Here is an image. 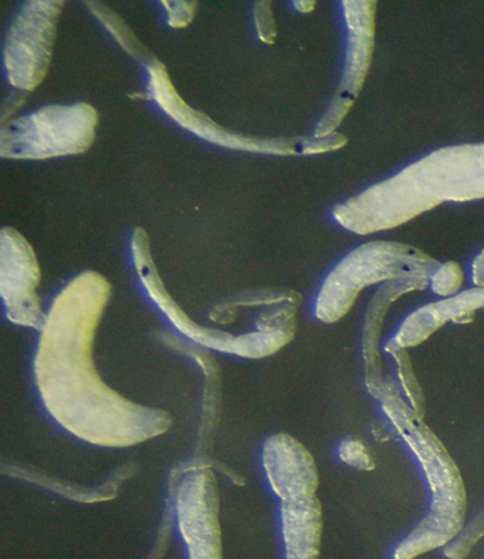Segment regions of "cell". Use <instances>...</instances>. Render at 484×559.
<instances>
[{
	"instance_id": "cell-1",
	"label": "cell",
	"mask_w": 484,
	"mask_h": 559,
	"mask_svg": "<svg viewBox=\"0 0 484 559\" xmlns=\"http://www.w3.org/2000/svg\"><path fill=\"white\" fill-rule=\"evenodd\" d=\"M103 274L84 272L55 298L33 361L40 400L61 428L94 447L121 449L168 432L173 418L111 390L94 365V340L110 301Z\"/></svg>"
},
{
	"instance_id": "cell-2",
	"label": "cell",
	"mask_w": 484,
	"mask_h": 559,
	"mask_svg": "<svg viewBox=\"0 0 484 559\" xmlns=\"http://www.w3.org/2000/svg\"><path fill=\"white\" fill-rule=\"evenodd\" d=\"M484 199V142L446 146L332 211L361 236L396 229L445 202Z\"/></svg>"
},
{
	"instance_id": "cell-3",
	"label": "cell",
	"mask_w": 484,
	"mask_h": 559,
	"mask_svg": "<svg viewBox=\"0 0 484 559\" xmlns=\"http://www.w3.org/2000/svg\"><path fill=\"white\" fill-rule=\"evenodd\" d=\"M382 409L398 433L414 452L428 480L432 503L428 515L403 538L393 551V559H415L457 539L467 519V489L459 467L448 450L408 405L393 382H386Z\"/></svg>"
},
{
	"instance_id": "cell-4",
	"label": "cell",
	"mask_w": 484,
	"mask_h": 559,
	"mask_svg": "<svg viewBox=\"0 0 484 559\" xmlns=\"http://www.w3.org/2000/svg\"><path fill=\"white\" fill-rule=\"evenodd\" d=\"M440 264L424 250L398 241H369L341 260L317 296L315 312L326 324L349 314L364 288L396 280L432 277Z\"/></svg>"
},
{
	"instance_id": "cell-5",
	"label": "cell",
	"mask_w": 484,
	"mask_h": 559,
	"mask_svg": "<svg viewBox=\"0 0 484 559\" xmlns=\"http://www.w3.org/2000/svg\"><path fill=\"white\" fill-rule=\"evenodd\" d=\"M98 112L90 104L47 106L9 121L0 131V156L43 160L83 154L96 139Z\"/></svg>"
},
{
	"instance_id": "cell-6",
	"label": "cell",
	"mask_w": 484,
	"mask_h": 559,
	"mask_svg": "<svg viewBox=\"0 0 484 559\" xmlns=\"http://www.w3.org/2000/svg\"><path fill=\"white\" fill-rule=\"evenodd\" d=\"M132 258L135 269L145 292L151 300L160 307L166 319L173 322L180 334L187 336L192 343L217 353L232 354L236 357L260 359L276 354L278 350L292 343L296 330H260L249 331L244 334H232L226 331L209 329L197 324L189 319L187 312L178 306V302L170 297L168 290L161 280L158 270L155 267L153 255H151L149 234L141 227H137L131 241Z\"/></svg>"
},
{
	"instance_id": "cell-7",
	"label": "cell",
	"mask_w": 484,
	"mask_h": 559,
	"mask_svg": "<svg viewBox=\"0 0 484 559\" xmlns=\"http://www.w3.org/2000/svg\"><path fill=\"white\" fill-rule=\"evenodd\" d=\"M149 98H153L161 110L185 130L193 132L199 139L223 146V148L269 155H317L344 148L349 142L346 136L340 132L322 136V139L311 136V139L296 140H262L234 134L216 124L206 114L193 110L191 106H188L175 90L168 71L161 61L155 60L154 63L149 64Z\"/></svg>"
},
{
	"instance_id": "cell-8",
	"label": "cell",
	"mask_w": 484,
	"mask_h": 559,
	"mask_svg": "<svg viewBox=\"0 0 484 559\" xmlns=\"http://www.w3.org/2000/svg\"><path fill=\"white\" fill-rule=\"evenodd\" d=\"M64 2H27L13 19L4 43V69L9 83L22 92H33L46 79Z\"/></svg>"
},
{
	"instance_id": "cell-9",
	"label": "cell",
	"mask_w": 484,
	"mask_h": 559,
	"mask_svg": "<svg viewBox=\"0 0 484 559\" xmlns=\"http://www.w3.org/2000/svg\"><path fill=\"white\" fill-rule=\"evenodd\" d=\"M213 467L197 461L185 464L175 513L189 559H223L220 520V486Z\"/></svg>"
},
{
	"instance_id": "cell-10",
	"label": "cell",
	"mask_w": 484,
	"mask_h": 559,
	"mask_svg": "<svg viewBox=\"0 0 484 559\" xmlns=\"http://www.w3.org/2000/svg\"><path fill=\"white\" fill-rule=\"evenodd\" d=\"M346 22V56L343 79L332 99L329 111L321 118L315 136L322 139L335 134L337 128L349 116L371 69L375 47V12L377 2L371 0H344Z\"/></svg>"
},
{
	"instance_id": "cell-11",
	"label": "cell",
	"mask_w": 484,
	"mask_h": 559,
	"mask_svg": "<svg viewBox=\"0 0 484 559\" xmlns=\"http://www.w3.org/2000/svg\"><path fill=\"white\" fill-rule=\"evenodd\" d=\"M40 278L39 262L31 243L17 230L3 227L0 231V296L4 314L12 324L39 333L47 319L37 296Z\"/></svg>"
},
{
	"instance_id": "cell-12",
	"label": "cell",
	"mask_w": 484,
	"mask_h": 559,
	"mask_svg": "<svg viewBox=\"0 0 484 559\" xmlns=\"http://www.w3.org/2000/svg\"><path fill=\"white\" fill-rule=\"evenodd\" d=\"M262 463L280 503L316 497L320 478L315 457L293 436L278 433L265 439Z\"/></svg>"
},
{
	"instance_id": "cell-13",
	"label": "cell",
	"mask_w": 484,
	"mask_h": 559,
	"mask_svg": "<svg viewBox=\"0 0 484 559\" xmlns=\"http://www.w3.org/2000/svg\"><path fill=\"white\" fill-rule=\"evenodd\" d=\"M484 308V287L472 288L442 301L430 302L412 312L396 336L403 348L417 347L448 322L468 324Z\"/></svg>"
},
{
	"instance_id": "cell-14",
	"label": "cell",
	"mask_w": 484,
	"mask_h": 559,
	"mask_svg": "<svg viewBox=\"0 0 484 559\" xmlns=\"http://www.w3.org/2000/svg\"><path fill=\"white\" fill-rule=\"evenodd\" d=\"M429 284L430 278L428 277L396 280V282L387 283L369 302L364 324L363 355L368 391L377 400L381 397L383 386H386V382L382 381L381 354H379L381 344L379 343H381L383 320H386L389 307L408 293L425 290Z\"/></svg>"
},
{
	"instance_id": "cell-15",
	"label": "cell",
	"mask_w": 484,
	"mask_h": 559,
	"mask_svg": "<svg viewBox=\"0 0 484 559\" xmlns=\"http://www.w3.org/2000/svg\"><path fill=\"white\" fill-rule=\"evenodd\" d=\"M286 559H320L322 507L317 497L280 503Z\"/></svg>"
},
{
	"instance_id": "cell-16",
	"label": "cell",
	"mask_w": 484,
	"mask_h": 559,
	"mask_svg": "<svg viewBox=\"0 0 484 559\" xmlns=\"http://www.w3.org/2000/svg\"><path fill=\"white\" fill-rule=\"evenodd\" d=\"M2 472L4 475L22 478V480L31 481L33 485L43 487V489L54 491L56 495L66 497V499L90 504L116 499L122 483L134 475L135 467L132 464L131 466L122 467L110 480L98 487L75 485V483L61 480L59 477L47 475V473L36 471V468L19 466V464L7 462L2 464Z\"/></svg>"
},
{
	"instance_id": "cell-17",
	"label": "cell",
	"mask_w": 484,
	"mask_h": 559,
	"mask_svg": "<svg viewBox=\"0 0 484 559\" xmlns=\"http://www.w3.org/2000/svg\"><path fill=\"white\" fill-rule=\"evenodd\" d=\"M85 3H87L90 11L94 13V16H96L103 25H106L114 36V39L120 43L122 49H125L127 53L135 57L137 60L144 61V63H154V57L151 56L150 51L141 45L134 33L131 32V28L126 25V22L122 21L117 13H114L111 9H108L98 2Z\"/></svg>"
},
{
	"instance_id": "cell-18",
	"label": "cell",
	"mask_w": 484,
	"mask_h": 559,
	"mask_svg": "<svg viewBox=\"0 0 484 559\" xmlns=\"http://www.w3.org/2000/svg\"><path fill=\"white\" fill-rule=\"evenodd\" d=\"M386 350L396 358L398 376H400L402 388L405 390L408 404L411 405L412 409H414L421 418H424V393H422L420 383L416 381L410 355L406 354V348L401 347L400 344H397L396 340H392L386 345Z\"/></svg>"
},
{
	"instance_id": "cell-19",
	"label": "cell",
	"mask_w": 484,
	"mask_h": 559,
	"mask_svg": "<svg viewBox=\"0 0 484 559\" xmlns=\"http://www.w3.org/2000/svg\"><path fill=\"white\" fill-rule=\"evenodd\" d=\"M182 471L184 466H180L170 473L168 503H166L163 523H161L158 539H156L153 554H151L149 559H163L166 548H168L173 523L174 520H177V513H175V492H177V486L180 476H182Z\"/></svg>"
},
{
	"instance_id": "cell-20",
	"label": "cell",
	"mask_w": 484,
	"mask_h": 559,
	"mask_svg": "<svg viewBox=\"0 0 484 559\" xmlns=\"http://www.w3.org/2000/svg\"><path fill=\"white\" fill-rule=\"evenodd\" d=\"M463 270L457 262L440 264L432 274L429 287L440 297L457 296L463 286Z\"/></svg>"
},
{
	"instance_id": "cell-21",
	"label": "cell",
	"mask_w": 484,
	"mask_h": 559,
	"mask_svg": "<svg viewBox=\"0 0 484 559\" xmlns=\"http://www.w3.org/2000/svg\"><path fill=\"white\" fill-rule=\"evenodd\" d=\"M484 537V511L473 523L463 528L459 537L445 548V556L450 559H467L472 548Z\"/></svg>"
},
{
	"instance_id": "cell-22",
	"label": "cell",
	"mask_w": 484,
	"mask_h": 559,
	"mask_svg": "<svg viewBox=\"0 0 484 559\" xmlns=\"http://www.w3.org/2000/svg\"><path fill=\"white\" fill-rule=\"evenodd\" d=\"M339 457L341 462L358 468V471L373 472L377 467L367 444L359 439L349 438L343 440L339 447Z\"/></svg>"
},
{
	"instance_id": "cell-23",
	"label": "cell",
	"mask_w": 484,
	"mask_h": 559,
	"mask_svg": "<svg viewBox=\"0 0 484 559\" xmlns=\"http://www.w3.org/2000/svg\"><path fill=\"white\" fill-rule=\"evenodd\" d=\"M255 23L256 28H258L259 39L265 43V45H273L276 41L278 28L270 2H258L255 4Z\"/></svg>"
},
{
	"instance_id": "cell-24",
	"label": "cell",
	"mask_w": 484,
	"mask_h": 559,
	"mask_svg": "<svg viewBox=\"0 0 484 559\" xmlns=\"http://www.w3.org/2000/svg\"><path fill=\"white\" fill-rule=\"evenodd\" d=\"M163 7L168 13V23L170 27L184 28L191 25L194 13H197V2H166L164 0Z\"/></svg>"
},
{
	"instance_id": "cell-25",
	"label": "cell",
	"mask_w": 484,
	"mask_h": 559,
	"mask_svg": "<svg viewBox=\"0 0 484 559\" xmlns=\"http://www.w3.org/2000/svg\"><path fill=\"white\" fill-rule=\"evenodd\" d=\"M472 280L476 287H484V249L472 263Z\"/></svg>"
},
{
	"instance_id": "cell-26",
	"label": "cell",
	"mask_w": 484,
	"mask_h": 559,
	"mask_svg": "<svg viewBox=\"0 0 484 559\" xmlns=\"http://www.w3.org/2000/svg\"><path fill=\"white\" fill-rule=\"evenodd\" d=\"M294 8L297 12L310 13L316 9V2L315 0H297V2H294Z\"/></svg>"
}]
</instances>
